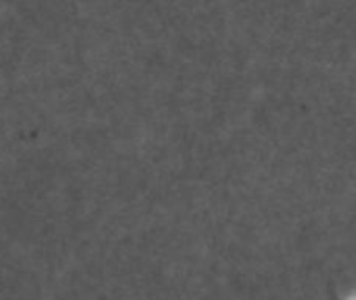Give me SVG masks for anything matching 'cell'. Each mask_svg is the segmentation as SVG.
<instances>
[{"mask_svg":"<svg viewBox=\"0 0 356 300\" xmlns=\"http://www.w3.org/2000/svg\"><path fill=\"white\" fill-rule=\"evenodd\" d=\"M353 300H356V297H353Z\"/></svg>","mask_w":356,"mask_h":300,"instance_id":"obj_2","label":"cell"},{"mask_svg":"<svg viewBox=\"0 0 356 300\" xmlns=\"http://www.w3.org/2000/svg\"><path fill=\"white\" fill-rule=\"evenodd\" d=\"M327 300H353V297H343L336 288L330 287L329 288V294H327Z\"/></svg>","mask_w":356,"mask_h":300,"instance_id":"obj_1","label":"cell"}]
</instances>
